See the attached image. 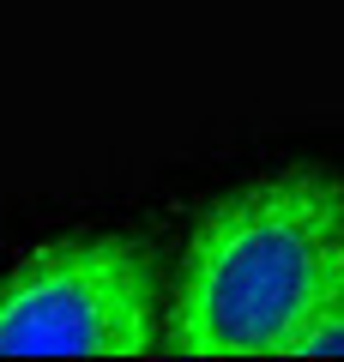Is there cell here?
I'll return each mask as SVG.
<instances>
[{
	"label": "cell",
	"mask_w": 344,
	"mask_h": 362,
	"mask_svg": "<svg viewBox=\"0 0 344 362\" xmlns=\"http://www.w3.org/2000/svg\"><path fill=\"white\" fill-rule=\"evenodd\" d=\"M344 278V175L266 169L200 211L164 302V356H296Z\"/></svg>",
	"instance_id": "1"
},
{
	"label": "cell",
	"mask_w": 344,
	"mask_h": 362,
	"mask_svg": "<svg viewBox=\"0 0 344 362\" xmlns=\"http://www.w3.org/2000/svg\"><path fill=\"white\" fill-rule=\"evenodd\" d=\"M164 302L145 235H55L0 272V356H164Z\"/></svg>",
	"instance_id": "2"
},
{
	"label": "cell",
	"mask_w": 344,
	"mask_h": 362,
	"mask_svg": "<svg viewBox=\"0 0 344 362\" xmlns=\"http://www.w3.org/2000/svg\"><path fill=\"white\" fill-rule=\"evenodd\" d=\"M296 356H308V362H344V278H338V290L326 296L320 320L308 326V338H302Z\"/></svg>",
	"instance_id": "3"
}]
</instances>
